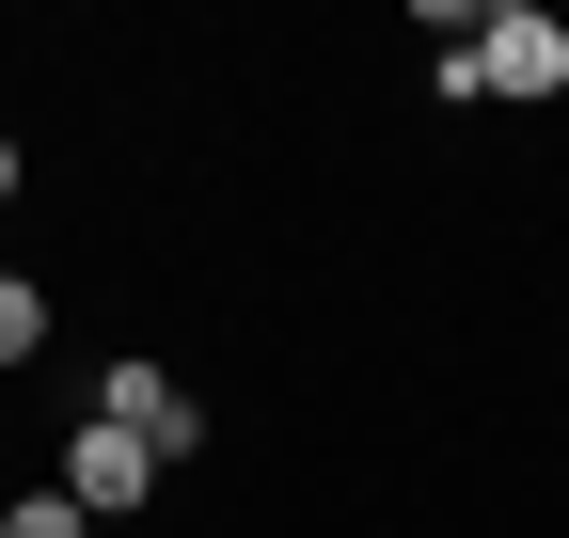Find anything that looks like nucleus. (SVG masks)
I'll return each mask as SVG.
<instances>
[{"instance_id":"nucleus-1","label":"nucleus","mask_w":569,"mask_h":538,"mask_svg":"<svg viewBox=\"0 0 569 538\" xmlns=\"http://www.w3.org/2000/svg\"><path fill=\"white\" fill-rule=\"evenodd\" d=\"M475 96H569V17H538V0H490L475 17Z\"/></svg>"},{"instance_id":"nucleus-2","label":"nucleus","mask_w":569,"mask_h":538,"mask_svg":"<svg viewBox=\"0 0 569 538\" xmlns=\"http://www.w3.org/2000/svg\"><path fill=\"white\" fill-rule=\"evenodd\" d=\"M96 428H142L159 459L206 444V412H190V380H174V365H111V380H96Z\"/></svg>"},{"instance_id":"nucleus-3","label":"nucleus","mask_w":569,"mask_h":538,"mask_svg":"<svg viewBox=\"0 0 569 538\" xmlns=\"http://www.w3.org/2000/svg\"><path fill=\"white\" fill-rule=\"evenodd\" d=\"M63 491H80V507L111 522V507H142V491H159V444H142V428H96V412H80V444H63Z\"/></svg>"},{"instance_id":"nucleus-4","label":"nucleus","mask_w":569,"mask_h":538,"mask_svg":"<svg viewBox=\"0 0 569 538\" xmlns=\"http://www.w3.org/2000/svg\"><path fill=\"white\" fill-rule=\"evenodd\" d=\"M0 538H96V507L48 476V491H17V507H0Z\"/></svg>"},{"instance_id":"nucleus-5","label":"nucleus","mask_w":569,"mask_h":538,"mask_svg":"<svg viewBox=\"0 0 569 538\" xmlns=\"http://www.w3.org/2000/svg\"><path fill=\"white\" fill-rule=\"evenodd\" d=\"M48 349V286H17V269H0V365H32Z\"/></svg>"},{"instance_id":"nucleus-6","label":"nucleus","mask_w":569,"mask_h":538,"mask_svg":"<svg viewBox=\"0 0 569 538\" xmlns=\"http://www.w3.org/2000/svg\"><path fill=\"white\" fill-rule=\"evenodd\" d=\"M0 207H17V143H0Z\"/></svg>"}]
</instances>
